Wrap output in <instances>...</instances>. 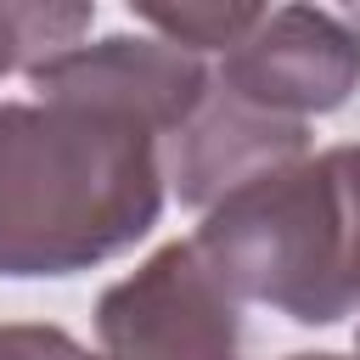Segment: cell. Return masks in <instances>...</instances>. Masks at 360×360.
I'll return each instance as SVG.
<instances>
[{"label":"cell","mask_w":360,"mask_h":360,"mask_svg":"<svg viewBox=\"0 0 360 360\" xmlns=\"http://www.w3.org/2000/svg\"><path fill=\"white\" fill-rule=\"evenodd\" d=\"M169 202L163 135L84 96L0 101V276H79L129 253Z\"/></svg>","instance_id":"obj_1"},{"label":"cell","mask_w":360,"mask_h":360,"mask_svg":"<svg viewBox=\"0 0 360 360\" xmlns=\"http://www.w3.org/2000/svg\"><path fill=\"white\" fill-rule=\"evenodd\" d=\"M191 248L236 304L338 326L360 309V146L304 152L219 197Z\"/></svg>","instance_id":"obj_2"},{"label":"cell","mask_w":360,"mask_h":360,"mask_svg":"<svg viewBox=\"0 0 360 360\" xmlns=\"http://www.w3.org/2000/svg\"><path fill=\"white\" fill-rule=\"evenodd\" d=\"M107 360H242V304L191 242H163L96 298Z\"/></svg>","instance_id":"obj_3"},{"label":"cell","mask_w":360,"mask_h":360,"mask_svg":"<svg viewBox=\"0 0 360 360\" xmlns=\"http://www.w3.org/2000/svg\"><path fill=\"white\" fill-rule=\"evenodd\" d=\"M214 84L276 118L309 124L360 90V34L338 11L264 6L259 22L219 56Z\"/></svg>","instance_id":"obj_4"},{"label":"cell","mask_w":360,"mask_h":360,"mask_svg":"<svg viewBox=\"0 0 360 360\" xmlns=\"http://www.w3.org/2000/svg\"><path fill=\"white\" fill-rule=\"evenodd\" d=\"M28 84H34V96H84V101L118 107L169 141L208 96L214 68H208V56H191L158 34H107L96 45L79 39L73 51L39 62L28 73Z\"/></svg>","instance_id":"obj_5"},{"label":"cell","mask_w":360,"mask_h":360,"mask_svg":"<svg viewBox=\"0 0 360 360\" xmlns=\"http://www.w3.org/2000/svg\"><path fill=\"white\" fill-rule=\"evenodd\" d=\"M304 152H309V124L276 118V112L208 84L197 112L163 141V180L186 208L208 214L219 197L242 191L248 180H259L270 169L298 163Z\"/></svg>","instance_id":"obj_6"},{"label":"cell","mask_w":360,"mask_h":360,"mask_svg":"<svg viewBox=\"0 0 360 360\" xmlns=\"http://www.w3.org/2000/svg\"><path fill=\"white\" fill-rule=\"evenodd\" d=\"M96 22V6L79 0H0V79L34 73L39 62L73 51Z\"/></svg>","instance_id":"obj_7"},{"label":"cell","mask_w":360,"mask_h":360,"mask_svg":"<svg viewBox=\"0 0 360 360\" xmlns=\"http://www.w3.org/2000/svg\"><path fill=\"white\" fill-rule=\"evenodd\" d=\"M264 6H135V22H146V34L191 51V56H208V51H231L253 22H259Z\"/></svg>","instance_id":"obj_8"},{"label":"cell","mask_w":360,"mask_h":360,"mask_svg":"<svg viewBox=\"0 0 360 360\" xmlns=\"http://www.w3.org/2000/svg\"><path fill=\"white\" fill-rule=\"evenodd\" d=\"M84 343L45 321H11L0 326V360H79Z\"/></svg>","instance_id":"obj_9"},{"label":"cell","mask_w":360,"mask_h":360,"mask_svg":"<svg viewBox=\"0 0 360 360\" xmlns=\"http://www.w3.org/2000/svg\"><path fill=\"white\" fill-rule=\"evenodd\" d=\"M287 360H360V349H354V354H332V349H304V354H287Z\"/></svg>","instance_id":"obj_10"},{"label":"cell","mask_w":360,"mask_h":360,"mask_svg":"<svg viewBox=\"0 0 360 360\" xmlns=\"http://www.w3.org/2000/svg\"><path fill=\"white\" fill-rule=\"evenodd\" d=\"M79 360H107V354H90V349H84V354H79Z\"/></svg>","instance_id":"obj_11"},{"label":"cell","mask_w":360,"mask_h":360,"mask_svg":"<svg viewBox=\"0 0 360 360\" xmlns=\"http://www.w3.org/2000/svg\"><path fill=\"white\" fill-rule=\"evenodd\" d=\"M354 349H360V332H354Z\"/></svg>","instance_id":"obj_12"}]
</instances>
